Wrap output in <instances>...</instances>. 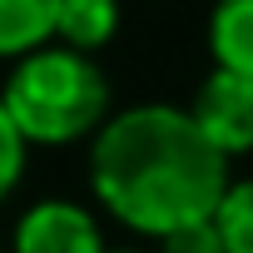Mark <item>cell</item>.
I'll list each match as a JSON object with an SVG mask.
<instances>
[{
    "mask_svg": "<svg viewBox=\"0 0 253 253\" xmlns=\"http://www.w3.org/2000/svg\"><path fill=\"white\" fill-rule=\"evenodd\" d=\"M94 194L144 233L213 223L228 199V154L174 104H139L109 119L89 154Z\"/></svg>",
    "mask_w": 253,
    "mask_h": 253,
    "instance_id": "obj_1",
    "label": "cell"
},
{
    "mask_svg": "<svg viewBox=\"0 0 253 253\" xmlns=\"http://www.w3.org/2000/svg\"><path fill=\"white\" fill-rule=\"evenodd\" d=\"M0 104H5V114L15 119V129L25 139L65 144L104 119L109 80L99 75V65H89L75 50H45V55H30L10 75Z\"/></svg>",
    "mask_w": 253,
    "mask_h": 253,
    "instance_id": "obj_2",
    "label": "cell"
},
{
    "mask_svg": "<svg viewBox=\"0 0 253 253\" xmlns=\"http://www.w3.org/2000/svg\"><path fill=\"white\" fill-rule=\"evenodd\" d=\"M194 124L223 149V154H243L253 149V80L233 75V70H213L194 99Z\"/></svg>",
    "mask_w": 253,
    "mask_h": 253,
    "instance_id": "obj_3",
    "label": "cell"
},
{
    "mask_svg": "<svg viewBox=\"0 0 253 253\" xmlns=\"http://www.w3.org/2000/svg\"><path fill=\"white\" fill-rule=\"evenodd\" d=\"M15 253H104V243L80 204H40L20 218Z\"/></svg>",
    "mask_w": 253,
    "mask_h": 253,
    "instance_id": "obj_4",
    "label": "cell"
},
{
    "mask_svg": "<svg viewBox=\"0 0 253 253\" xmlns=\"http://www.w3.org/2000/svg\"><path fill=\"white\" fill-rule=\"evenodd\" d=\"M209 45L218 55V70H233V75L253 80V0H233V5H223L213 15Z\"/></svg>",
    "mask_w": 253,
    "mask_h": 253,
    "instance_id": "obj_5",
    "label": "cell"
},
{
    "mask_svg": "<svg viewBox=\"0 0 253 253\" xmlns=\"http://www.w3.org/2000/svg\"><path fill=\"white\" fill-rule=\"evenodd\" d=\"M60 25V5L50 0H0V55H20L50 40Z\"/></svg>",
    "mask_w": 253,
    "mask_h": 253,
    "instance_id": "obj_6",
    "label": "cell"
},
{
    "mask_svg": "<svg viewBox=\"0 0 253 253\" xmlns=\"http://www.w3.org/2000/svg\"><path fill=\"white\" fill-rule=\"evenodd\" d=\"M114 25H119V10L114 5H99V0H70V5H60L55 35H65L80 50H94V45H104L114 35Z\"/></svg>",
    "mask_w": 253,
    "mask_h": 253,
    "instance_id": "obj_7",
    "label": "cell"
},
{
    "mask_svg": "<svg viewBox=\"0 0 253 253\" xmlns=\"http://www.w3.org/2000/svg\"><path fill=\"white\" fill-rule=\"evenodd\" d=\"M213 223H218L228 253H253V179H243V184L228 189V199L218 204Z\"/></svg>",
    "mask_w": 253,
    "mask_h": 253,
    "instance_id": "obj_8",
    "label": "cell"
},
{
    "mask_svg": "<svg viewBox=\"0 0 253 253\" xmlns=\"http://www.w3.org/2000/svg\"><path fill=\"white\" fill-rule=\"evenodd\" d=\"M20 159H25V134L15 129V119L0 104V199H5L20 179Z\"/></svg>",
    "mask_w": 253,
    "mask_h": 253,
    "instance_id": "obj_9",
    "label": "cell"
},
{
    "mask_svg": "<svg viewBox=\"0 0 253 253\" xmlns=\"http://www.w3.org/2000/svg\"><path fill=\"white\" fill-rule=\"evenodd\" d=\"M164 253H228V248H223L218 223H194V228L169 233V238H164Z\"/></svg>",
    "mask_w": 253,
    "mask_h": 253,
    "instance_id": "obj_10",
    "label": "cell"
}]
</instances>
